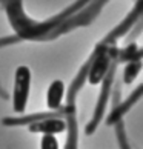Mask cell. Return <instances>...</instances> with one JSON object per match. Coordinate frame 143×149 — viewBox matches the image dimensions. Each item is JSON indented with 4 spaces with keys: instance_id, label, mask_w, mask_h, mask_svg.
<instances>
[{
    "instance_id": "cell-2",
    "label": "cell",
    "mask_w": 143,
    "mask_h": 149,
    "mask_svg": "<svg viewBox=\"0 0 143 149\" xmlns=\"http://www.w3.org/2000/svg\"><path fill=\"white\" fill-rule=\"evenodd\" d=\"M117 62L112 60L111 66H109L108 72L105 75V79L102 81V89L100 94H98V98H97V103H96V108H94V112H92V117L91 120L86 123L85 126V134L86 135H92L94 132L97 131L98 125L103 121L105 118V114H106V106L109 103V98L112 95V89H114V77H115V69H117Z\"/></svg>"
},
{
    "instance_id": "cell-11",
    "label": "cell",
    "mask_w": 143,
    "mask_h": 149,
    "mask_svg": "<svg viewBox=\"0 0 143 149\" xmlns=\"http://www.w3.org/2000/svg\"><path fill=\"white\" fill-rule=\"evenodd\" d=\"M115 135H117V141H119V148L120 149H131L128 137H126V131H125V125L123 121L115 123Z\"/></svg>"
},
{
    "instance_id": "cell-7",
    "label": "cell",
    "mask_w": 143,
    "mask_h": 149,
    "mask_svg": "<svg viewBox=\"0 0 143 149\" xmlns=\"http://www.w3.org/2000/svg\"><path fill=\"white\" fill-rule=\"evenodd\" d=\"M28 129L31 132H34V134L57 135V134H62V132L66 131V120L62 117H49V118L28 125Z\"/></svg>"
},
{
    "instance_id": "cell-13",
    "label": "cell",
    "mask_w": 143,
    "mask_h": 149,
    "mask_svg": "<svg viewBox=\"0 0 143 149\" xmlns=\"http://www.w3.org/2000/svg\"><path fill=\"white\" fill-rule=\"evenodd\" d=\"M20 42L15 36H9V37H2L0 38V48H3V46H9V45H14V43H17Z\"/></svg>"
},
{
    "instance_id": "cell-10",
    "label": "cell",
    "mask_w": 143,
    "mask_h": 149,
    "mask_svg": "<svg viewBox=\"0 0 143 149\" xmlns=\"http://www.w3.org/2000/svg\"><path fill=\"white\" fill-rule=\"evenodd\" d=\"M142 71V60H137V62H129V63H125V68H123V83L125 85H131L134 83L135 79L139 77Z\"/></svg>"
},
{
    "instance_id": "cell-9",
    "label": "cell",
    "mask_w": 143,
    "mask_h": 149,
    "mask_svg": "<svg viewBox=\"0 0 143 149\" xmlns=\"http://www.w3.org/2000/svg\"><path fill=\"white\" fill-rule=\"evenodd\" d=\"M142 57H143L142 48L135 42H129V43H126L125 48H119L115 62L117 63H129V62L142 60Z\"/></svg>"
},
{
    "instance_id": "cell-5",
    "label": "cell",
    "mask_w": 143,
    "mask_h": 149,
    "mask_svg": "<svg viewBox=\"0 0 143 149\" xmlns=\"http://www.w3.org/2000/svg\"><path fill=\"white\" fill-rule=\"evenodd\" d=\"M75 111V104H69L66 103L65 106H62L57 111H40V112H34V114H26V115H20V117H5L2 120L3 126H28L36 121L45 120L49 117H62L65 118L69 112Z\"/></svg>"
},
{
    "instance_id": "cell-4",
    "label": "cell",
    "mask_w": 143,
    "mask_h": 149,
    "mask_svg": "<svg viewBox=\"0 0 143 149\" xmlns=\"http://www.w3.org/2000/svg\"><path fill=\"white\" fill-rule=\"evenodd\" d=\"M31 89V69L25 65L17 66L14 74V92H13V109L17 114H23L28 104Z\"/></svg>"
},
{
    "instance_id": "cell-1",
    "label": "cell",
    "mask_w": 143,
    "mask_h": 149,
    "mask_svg": "<svg viewBox=\"0 0 143 149\" xmlns=\"http://www.w3.org/2000/svg\"><path fill=\"white\" fill-rule=\"evenodd\" d=\"M91 2L92 0H75L73 5H69L68 8H65L62 13H59L54 17L45 22H36L25 14L23 0H0V3L3 5L5 11H6L9 23L15 31V37L19 40H32V42H46L48 36L59 25H62L66 19H69L75 13H79L80 9H83Z\"/></svg>"
},
{
    "instance_id": "cell-8",
    "label": "cell",
    "mask_w": 143,
    "mask_h": 149,
    "mask_svg": "<svg viewBox=\"0 0 143 149\" xmlns=\"http://www.w3.org/2000/svg\"><path fill=\"white\" fill-rule=\"evenodd\" d=\"M65 92H66V86H65V83L62 80H54L52 83L48 86V91H46V108H48V111H57V109L62 108Z\"/></svg>"
},
{
    "instance_id": "cell-6",
    "label": "cell",
    "mask_w": 143,
    "mask_h": 149,
    "mask_svg": "<svg viewBox=\"0 0 143 149\" xmlns=\"http://www.w3.org/2000/svg\"><path fill=\"white\" fill-rule=\"evenodd\" d=\"M142 92H143V85H139L135 88V91L131 94L125 102H119L117 104H114L112 111L109 112V115L106 117V125L108 126H114L115 123H119V121H123V117L131 111V108H133L134 104L142 98Z\"/></svg>"
},
{
    "instance_id": "cell-12",
    "label": "cell",
    "mask_w": 143,
    "mask_h": 149,
    "mask_svg": "<svg viewBox=\"0 0 143 149\" xmlns=\"http://www.w3.org/2000/svg\"><path fill=\"white\" fill-rule=\"evenodd\" d=\"M40 149H60L57 137L56 135H42Z\"/></svg>"
},
{
    "instance_id": "cell-3",
    "label": "cell",
    "mask_w": 143,
    "mask_h": 149,
    "mask_svg": "<svg viewBox=\"0 0 143 149\" xmlns=\"http://www.w3.org/2000/svg\"><path fill=\"white\" fill-rule=\"evenodd\" d=\"M109 2V0H92L91 3H88L83 9H80L79 13H75L74 15H71L69 19H66L62 25H59L56 29H54L51 34L48 36V40H54L60 36L66 34V32L73 31L75 28H80V26H88L89 23H92L97 15L100 14V11L103 9V6Z\"/></svg>"
}]
</instances>
